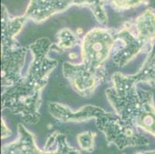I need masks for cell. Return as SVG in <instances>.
I'll return each mask as SVG.
<instances>
[{"instance_id": "1", "label": "cell", "mask_w": 155, "mask_h": 154, "mask_svg": "<svg viewBox=\"0 0 155 154\" xmlns=\"http://www.w3.org/2000/svg\"><path fill=\"white\" fill-rule=\"evenodd\" d=\"M53 43L43 37L29 45L32 61L26 74L18 82L2 90V110L17 115L27 124H36L40 120L42 93L50 75L58 66L56 59L49 57Z\"/></svg>"}, {"instance_id": "4", "label": "cell", "mask_w": 155, "mask_h": 154, "mask_svg": "<svg viewBox=\"0 0 155 154\" xmlns=\"http://www.w3.org/2000/svg\"><path fill=\"white\" fill-rule=\"evenodd\" d=\"M105 94L114 113L155 137V106L152 92L138 87H110L106 90Z\"/></svg>"}, {"instance_id": "3", "label": "cell", "mask_w": 155, "mask_h": 154, "mask_svg": "<svg viewBox=\"0 0 155 154\" xmlns=\"http://www.w3.org/2000/svg\"><path fill=\"white\" fill-rule=\"evenodd\" d=\"M155 43V8H148L136 18L114 30L110 59L124 67L142 53H148Z\"/></svg>"}, {"instance_id": "6", "label": "cell", "mask_w": 155, "mask_h": 154, "mask_svg": "<svg viewBox=\"0 0 155 154\" xmlns=\"http://www.w3.org/2000/svg\"><path fill=\"white\" fill-rule=\"evenodd\" d=\"M17 133L15 140L2 146V154H81L80 149L68 143L67 136L58 131L47 138L43 149L38 147L34 134L23 124L18 125Z\"/></svg>"}, {"instance_id": "12", "label": "cell", "mask_w": 155, "mask_h": 154, "mask_svg": "<svg viewBox=\"0 0 155 154\" xmlns=\"http://www.w3.org/2000/svg\"><path fill=\"white\" fill-rule=\"evenodd\" d=\"M96 136L97 134L91 131L79 133L77 136V140L80 149L86 152H92L95 146Z\"/></svg>"}, {"instance_id": "9", "label": "cell", "mask_w": 155, "mask_h": 154, "mask_svg": "<svg viewBox=\"0 0 155 154\" xmlns=\"http://www.w3.org/2000/svg\"><path fill=\"white\" fill-rule=\"evenodd\" d=\"M63 74L68 80L73 90L80 97L89 98L105 82L107 70L96 71L90 70L81 63L65 62L63 65Z\"/></svg>"}, {"instance_id": "11", "label": "cell", "mask_w": 155, "mask_h": 154, "mask_svg": "<svg viewBox=\"0 0 155 154\" xmlns=\"http://www.w3.org/2000/svg\"><path fill=\"white\" fill-rule=\"evenodd\" d=\"M80 42L81 39L75 32L68 28H63L56 34V42L53 43L52 50L66 52L80 45Z\"/></svg>"}, {"instance_id": "13", "label": "cell", "mask_w": 155, "mask_h": 154, "mask_svg": "<svg viewBox=\"0 0 155 154\" xmlns=\"http://www.w3.org/2000/svg\"><path fill=\"white\" fill-rule=\"evenodd\" d=\"M146 0H109L110 5L117 12H124L140 6Z\"/></svg>"}, {"instance_id": "2", "label": "cell", "mask_w": 155, "mask_h": 154, "mask_svg": "<svg viewBox=\"0 0 155 154\" xmlns=\"http://www.w3.org/2000/svg\"><path fill=\"white\" fill-rule=\"evenodd\" d=\"M48 109L50 115L61 123H84L95 120L96 126L103 133L108 145L113 144L119 150L150 144L139 129L124 120L116 113L108 112L97 106L88 104L73 111L63 104L50 103Z\"/></svg>"}, {"instance_id": "16", "label": "cell", "mask_w": 155, "mask_h": 154, "mask_svg": "<svg viewBox=\"0 0 155 154\" xmlns=\"http://www.w3.org/2000/svg\"><path fill=\"white\" fill-rule=\"evenodd\" d=\"M123 154H126V153H123Z\"/></svg>"}, {"instance_id": "5", "label": "cell", "mask_w": 155, "mask_h": 154, "mask_svg": "<svg viewBox=\"0 0 155 154\" xmlns=\"http://www.w3.org/2000/svg\"><path fill=\"white\" fill-rule=\"evenodd\" d=\"M27 19L24 15L11 16L2 5V42H1V80L2 89L7 88L22 78L29 48L21 46L16 39Z\"/></svg>"}, {"instance_id": "15", "label": "cell", "mask_w": 155, "mask_h": 154, "mask_svg": "<svg viewBox=\"0 0 155 154\" xmlns=\"http://www.w3.org/2000/svg\"><path fill=\"white\" fill-rule=\"evenodd\" d=\"M135 154H155V149H153V150L140 151V152H137Z\"/></svg>"}, {"instance_id": "8", "label": "cell", "mask_w": 155, "mask_h": 154, "mask_svg": "<svg viewBox=\"0 0 155 154\" xmlns=\"http://www.w3.org/2000/svg\"><path fill=\"white\" fill-rule=\"evenodd\" d=\"M114 30L97 27L87 32L80 45V63L90 70H106L105 63L110 58L114 46Z\"/></svg>"}, {"instance_id": "14", "label": "cell", "mask_w": 155, "mask_h": 154, "mask_svg": "<svg viewBox=\"0 0 155 154\" xmlns=\"http://www.w3.org/2000/svg\"><path fill=\"white\" fill-rule=\"evenodd\" d=\"M12 135V131L6 126L3 118H2V139H5Z\"/></svg>"}, {"instance_id": "10", "label": "cell", "mask_w": 155, "mask_h": 154, "mask_svg": "<svg viewBox=\"0 0 155 154\" xmlns=\"http://www.w3.org/2000/svg\"><path fill=\"white\" fill-rule=\"evenodd\" d=\"M139 83H144L155 88V43L147 53L143 64L136 73L124 75L117 72L111 76V87L114 88L137 87Z\"/></svg>"}, {"instance_id": "7", "label": "cell", "mask_w": 155, "mask_h": 154, "mask_svg": "<svg viewBox=\"0 0 155 154\" xmlns=\"http://www.w3.org/2000/svg\"><path fill=\"white\" fill-rule=\"evenodd\" d=\"M73 5L89 8L97 22L102 25L107 23L104 0H30L24 15L27 20L41 23Z\"/></svg>"}]
</instances>
